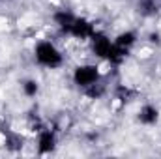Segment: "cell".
Returning a JSON list of instances; mask_svg holds the SVG:
<instances>
[{"label": "cell", "instance_id": "1", "mask_svg": "<svg viewBox=\"0 0 161 159\" xmlns=\"http://www.w3.org/2000/svg\"><path fill=\"white\" fill-rule=\"evenodd\" d=\"M36 60L41 66L47 68H56L62 62V54L58 52V49L51 43V41H41L36 47Z\"/></svg>", "mask_w": 161, "mask_h": 159}, {"label": "cell", "instance_id": "2", "mask_svg": "<svg viewBox=\"0 0 161 159\" xmlns=\"http://www.w3.org/2000/svg\"><path fill=\"white\" fill-rule=\"evenodd\" d=\"M73 79L79 86H92L97 80V69L94 66H80V68L75 69Z\"/></svg>", "mask_w": 161, "mask_h": 159}, {"label": "cell", "instance_id": "3", "mask_svg": "<svg viewBox=\"0 0 161 159\" xmlns=\"http://www.w3.org/2000/svg\"><path fill=\"white\" fill-rule=\"evenodd\" d=\"M111 49H113L111 40H107L105 36H94V52L97 56H109Z\"/></svg>", "mask_w": 161, "mask_h": 159}, {"label": "cell", "instance_id": "4", "mask_svg": "<svg viewBox=\"0 0 161 159\" xmlns=\"http://www.w3.org/2000/svg\"><path fill=\"white\" fill-rule=\"evenodd\" d=\"M69 30H71V34L73 36H77V38H86V36H90L92 34V26L86 23V21H82V19H77V21H73L71 23V26H69Z\"/></svg>", "mask_w": 161, "mask_h": 159}, {"label": "cell", "instance_id": "5", "mask_svg": "<svg viewBox=\"0 0 161 159\" xmlns=\"http://www.w3.org/2000/svg\"><path fill=\"white\" fill-rule=\"evenodd\" d=\"M54 146V137L47 131V133H41L40 137V152H51Z\"/></svg>", "mask_w": 161, "mask_h": 159}, {"label": "cell", "instance_id": "6", "mask_svg": "<svg viewBox=\"0 0 161 159\" xmlns=\"http://www.w3.org/2000/svg\"><path fill=\"white\" fill-rule=\"evenodd\" d=\"M156 118H158V111H156L154 107H144V109L141 111V120H142V122L150 123V122H154Z\"/></svg>", "mask_w": 161, "mask_h": 159}, {"label": "cell", "instance_id": "7", "mask_svg": "<svg viewBox=\"0 0 161 159\" xmlns=\"http://www.w3.org/2000/svg\"><path fill=\"white\" fill-rule=\"evenodd\" d=\"M135 41V36L131 34V32H127V34H122V36H118V40H116V45H120V47H129L131 43Z\"/></svg>", "mask_w": 161, "mask_h": 159}, {"label": "cell", "instance_id": "8", "mask_svg": "<svg viewBox=\"0 0 161 159\" xmlns=\"http://www.w3.org/2000/svg\"><path fill=\"white\" fill-rule=\"evenodd\" d=\"M25 92H26L28 96H34V94L38 92V84H36L34 80H28V82L25 84Z\"/></svg>", "mask_w": 161, "mask_h": 159}]
</instances>
